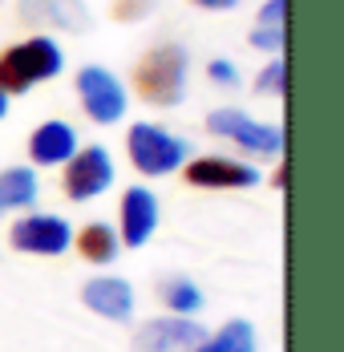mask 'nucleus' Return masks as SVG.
I'll return each instance as SVG.
<instances>
[{"instance_id": "nucleus-1", "label": "nucleus", "mask_w": 344, "mask_h": 352, "mask_svg": "<svg viewBox=\"0 0 344 352\" xmlns=\"http://www.w3.org/2000/svg\"><path fill=\"white\" fill-rule=\"evenodd\" d=\"M186 77H191V53L174 41H162L150 53H142V61L134 65V89L146 106L171 109L186 98Z\"/></svg>"}, {"instance_id": "nucleus-2", "label": "nucleus", "mask_w": 344, "mask_h": 352, "mask_svg": "<svg viewBox=\"0 0 344 352\" xmlns=\"http://www.w3.org/2000/svg\"><path fill=\"white\" fill-rule=\"evenodd\" d=\"M65 69V53L53 36H29L21 45H8L0 53V89L4 94H29L33 85L57 77Z\"/></svg>"}, {"instance_id": "nucleus-3", "label": "nucleus", "mask_w": 344, "mask_h": 352, "mask_svg": "<svg viewBox=\"0 0 344 352\" xmlns=\"http://www.w3.org/2000/svg\"><path fill=\"white\" fill-rule=\"evenodd\" d=\"M126 154H130L138 175L162 178V175H174L186 162L191 142L171 134V130H162V126L138 122V126H130V134H126Z\"/></svg>"}, {"instance_id": "nucleus-4", "label": "nucleus", "mask_w": 344, "mask_h": 352, "mask_svg": "<svg viewBox=\"0 0 344 352\" xmlns=\"http://www.w3.org/2000/svg\"><path fill=\"white\" fill-rule=\"evenodd\" d=\"M206 130L215 138L235 142L247 154H259V158L283 154V130L279 126H268V122H255L243 109H215V113H206Z\"/></svg>"}, {"instance_id": "nucleus-5", "label": "nucleus", "mask_w": 344, "mask_h": 352, "mask_svg": "<svg viewBox=\"0 0 344 352\" xmlns=\"http://www.w3.org/2000/svg\"><path fill=\"white\" fill-rule=\"evenodd\" d=\"M77 98H81L85 113H89L98 126L122 122V118H126V106H130L126 85H122L109 69H102V65H85V69L77 73Z\"/></svg>"}, {"instance_id": "nucleus-6", "label": "nucleus", "mask_w": 344, "mask_h": 352, "mask_svg": "<svg viewBox=\"0 0 344 352\" xmlns=\"http://www.w3.org/2000/svg\"><path fill=\"white\" fill-rule=\"evenodd\" d=\"M114 186V162L105 146H77V154L65 162V195L73 203H89Z\"/></svg>"}, {"instance_id": "nucleus-7", "label": "nucleus", "mask_w": 344, "mask_h": 352, "mask_svg": "<svg viewBox=\"0 0 344 352\" xmlns=\"http://www.w3.org/2000/svg\"><path fill=\"white\" fill-rule=\"evenodd\" d=\"M8 243L25 255H61L73 243V227L61 214H25L8 227Z\"/></svg>"}, {"instance_id": "nucleus-8", "label": "nucleus", "mask_w": 344, "mask_h": 352, "mask_svg": "<svg viewBox=\"0 0 344 352\" xmlns=\"http://www.w3.org/2000/svg\"><path fill=\"white\" fill-rule=\"evenodd\" d=\"M203 324L191 316H158L146 320L134 332V352H195L203 340Z\"/></svg>"}, {"instance_id": "nucleus-9", "label": "nucleus", "mask_w": 344, "mask_h": 352, "mask_svg": "<svg viewBox=\"0 0 344 352\" xmlns=\"http://www.w3.org/2000/svg\"><path fill=\"white\" fill-rule=\"evenodd\" d=\"M182 178L199 190H247L259 182V170L235 162V158H219V154H203V158H191L182 166Z\"/></svg>"}, {"instance_id": "nucleus-10", "label": "nucleus", "mask_w": 344, "mask_h": 352, "mask_svg": "<svg viewBox=\"0 0 344 352\" xmlns=\"http://www.w3.org/2000/svg\"><path fill=\"white\" fill-rule=\"evenodd\" d=\"M21 21L61 33H85L94 25L85 0H21Z\"/></svg>"}, {"instance_id": "nucleus-11", "label": "nucleus", "mask_w": 344, "mask_h": 352, "mask_svg": "<svg viewBox=\"0 0 344 352\" xmlns=\"http://www.w3.org/2000/svg\"><path fill=\"white\" fill-rule=\"evenodd\" d=\"M118 227H122V243L126 247H146L150 235L158 231V199H154L146 186H130V190L122 195Z\"/></svg>"}, {"instance_id": "nucleus-12", "label": "nucleus", "mask_w": 344, "mask_h": 352, "mask_svg": "<svg viewBox=\"0 0 344 352\" xmlns=\"http://www.w3.org/2000/svg\"><path fill=\"white\" fill-rule=\"evenodd\" d=\"M81 300L89 312H98L105 320H130L134 316V287L122 280V276H98L81 287Z\"/></svg>"}, {"instance_id": "nucleus-13", "label": "nucleus", "mask_w": 344, "mask_h": 352, "mask_svg": "<svg viewBox=\"0 0 344 352\" xmlns=\"http://www.w3.org/2000/svg\"><path fill=\"white\" fill-rule=\"evenodd\" d=\"M77 154V130L69 122H41L29 138V158L36 166H65Z\"/></svg>"}, {"instance_id": "nucleus-14", "label": "nucleus", "mask_w": 344, "mask_h": 352, "mask_svg": "<svg viewBox=\"0 0 344 352\" xmlns=\"http://www.w3.org/2000/svg\"><path fill=\"white\" fill-rule=\"evenodd\" d=\"M41 195L33 166H8L0 170V214L8 211H29Z\"/></svg>"}, {"instance_id": "nucleus-15", "label": "nucleus", "mask_w": 344, "mask_h": 352, "mask_svg": "<svg viewBox=\"0 0 344 352\" xmlns=\"http://www.w3.org/2000/svg\"><path fill=\"white\" fill-rule=\"evenodd\" d=\"M73 243H77V251H81L85 263H98V267L114 263V259L122 255V239H118V231H114L109 223H89V227H81V231L73 235Z\"/></svg>"}, {"instance_id": "nucleus-16", "label": "nucleus", "mask_w": 344, "mask_h": 352, "mask_svg": "<svg viewBox=\"0 0 344 352\" xmlns=\"http://www.w3.org/2000/svg\"><path fill=\"white\" fill-rule=\"evenodd\" d=\"M195 352H259L255 349V328L247 320H227L215 336H203Z\"/></svg>"}, {"instance_id": "nucleus-17", "label": "nucleus", "mask_w": 344, "mask_h": 352, "mask_svg": "<svg viewBox=\"0 0 344 352\" xmlns=\"http://www.w3.org/2000/svg\"><path fill=\"white\" fill-rule=\"evenodd\" d=\"M162 304L171 308V316H195L203 308V292L186 276H171V280H162Z\"/></svg>"}, {"instance_id": "nucleus-18", "label": "nucleus", "mask_w": 344, "mask_h": 352, "mask_svg": "<svg viewBox=\"0 0 344 352\" xmlns=\"http://www.w3.org/2000/svg\"><path fill=\"white\" fill-rule=\"evenodd\" d=\"M283 89H288V65H283V57H275L264 65V73L255 77V94H264V98H283Z\"/></svg>"}, {"instance_id": "nucleus-19", "label": "nucleus", "mask_w": 344, "mask_h": 352, "mask_svg": "<svg viewBox=\"0 0 344 352\" xmlns=\"http://www.w3.org/2000/svg\"><path fill=\"white\" fill-rule=\"evenodd\" d=\"M251 45H255V49H264V53H275V57H283V29H264V25H255V33H251Z\"/></svg>"}, {"instance_id": "nucleus-20", "label": "nucleus", "mask_w": 344, "mask_h": 352, "mask_svg": "<svg viewBox=\"0 0 344 352\" xmlns=\"http://www.w3.org/2000/svg\"><path fill=\"white\" fill-rule=\"evenodd\" d=\"M206 73H211V81H215V85H227V89H235V85H239V69H235L227 57H215V61L206 65Z\"/></svg>"}, {"instance_id": "nucleus-21", "label": "nucleus", "mask_w": 344, "mask_h": 352, "mask_svg": "<svg viewBox=\"0 0 344 352\" xmlns=\"http://www.w3.org/2000/svg\"><path fill=\"white\" fill-rule=\"evenodd\" d=\"M154 4H158V0H118V4H114V16H118V21H138V16L150 12Z\"/></svg>"}, {"instance_id": "nucleus-22", "label": "nucleus", "mask_w": 344, "mask_h": 352, "mask_svg": "<svg viewBox=\"0 0 344 352\" xmlns=\"http://www.w3.org/2000/svg\"><path fill=\"white\" fill-rule=\"evenodd\" d=\"M283 12H288V0H268L259 8V25L264 29H283Z\"/></svg>"}, {"instance_id": "nucleus-23", "label": "nucleus", "mask_w": 344, "mask_h": 352, "mask_svg": "<svg viewBox=\"0 0 344 352\" xmlns=\"http://www.w3.org/2000/svg\"><path fill=\"white\" fill-rule=\"evenodd\" d=\"M191 4H199V8H211V12H227V8H235L239 0H191Z\"/></svg>"}, {"instance_id": "nucleus-24", "label": "nucleus", "mask_w": 344, "mask_h": 352, "mask_svg": "<svg viewBox=\"0 0 344 352\" xmlns=\"http://www.w3.org/2000/svg\"><path fill=\"white\" fill-rule=\"evenodd\" d=\"M275 186H279V190H283V182H288V166H283V162H279V170H275V178H272Z\"/></svg>"}, {"instance_id": "nucleus-25", "label": "nucleus", "mask_w": 344, "mask_h": 352, "mask_svg": "<svg viewBox=\"0 0 344 352\" xmlns=\"http://www.w3.org/2000/svg\"><path fill=\"white\" fill-rule=\"evenodd\" d=\"M4 113H8V94L0 89V118H4Z\"/></svg>"}]
</instances>
